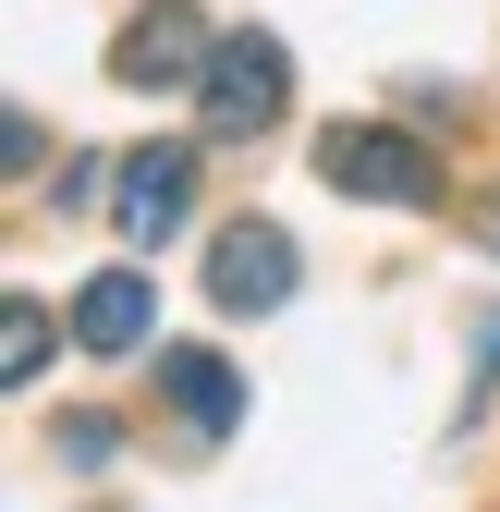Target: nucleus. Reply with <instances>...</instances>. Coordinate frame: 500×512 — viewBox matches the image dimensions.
Listing matches in <instances>:
<instances>
[{"mask_svg":"<svg viewBox=\"0 0 500 512\" xmlns=\"http://www.w3.org/2000/svg\"><path fill=\"white\" fill-rule=\"evenodd\" d=\"M318 183L330 196H354V208H440L452 183H440V147L415 135V122H330L318 135Z\"/></svg>","mask_w":500,"mask_h":512,"instance_id":"f257e3e1","label":"nucleus"},{"mask_svg":"<svg viewBox=\"0 0 500 512\" xmlns=\"http://www.w3.org/2000/svg\"><path fill=\"white\" fill-rule=\"evenodd\" d=\"M281 110H293V49H281V37H257V25L220 37L208 86H196V135H208V147H257Z\"/></svg>","mask_w":500,"mask_h":512,"instance_id":"f03ea898","label":"nucleus"},{"mask_svg":"<svg viewBox=\"0 0 500 512\" xmlns=\"http://www.w3.org/2000/svg\"><path fill=\"white\" fill-rule=\"evenodd\" d=\"M208 61H220V25L196 13V0H135V13H122V37H110V86H135V98L183 86V98H196Z\"/></svg>","mask_w":500,"mask_h":512,"instance_id":"7ed1b4c3","label":"nucleus"},{"mask_svg":"<svg viewBox=\"0 0 500 512\" xmlns=\"http://www.w3.org/2000/svg\"><path fill=\"white\" fill-rule=\"evenodd\" d=\"M183 220H196V147H122L110 159V232L122 244H171Z\"/></svg>","mask_w":500,"mask_h":512,"instance_id":"20e7f679","label":"nucleus"},{"mask_svg":"<svg viewBox=\"0 0 500 512\" xmlns=\"http://www.w3.org/2000/svg\"><path fill=\"white\" fill-rule=\"evenodd\" d=\"M208 305L220 317H281L293 305V232L281 220H220L208 232Z\"/></svg>","mask_w":500,"mask_h":512,"instance_id":"39448f33","label":"nucleus"},{"mask_svg":"<svg viewBox=\"0 0 500 512\" xmlns=\"http://www.w3.org/2000/svg\"><path fill=\"white\" fill-rule=\"evenodd\" d=\"M159 403H171V427L196 439V452H220L244 427V366L208 354V342H159Z\"/></svg>","mask_w":500,"mask_h":512,"instance_id":"423d86ee","label":"nucleus"},{"mask_svg":"<svg viewBox=\"0 0 500 512\" xmlns=\"http://www.w3.org/2000/svg\"><path fill=\"white\" fill-rule=\"evenodd\" d=\"M74 342H86V354H147V342H159V281H147V269H98V281L74 293Z\"/></svg>","mask_w":500,"mask_h":512,"instance_id":"0eeeda50","label":"nucleus"},{"mask_svg":"<svg viewBox=\"0 0 500 512\" xmlns=\"http://www.w3.org/2000/svg\"><path fill=\"white\" fill-rule=\"evenodd\" d=\"M37 366H49V305H25V293H13V305H0V378L25 391Z\"/></svg>","mask_w":500,"mask_h":512,"instance_id":"6e6552de","label":"nucleus"},{"mask_svg":"<svg viewBox=\"0 0 500 512\" xmlns=\"http://www.w3.org/2000/svg\"><path fill=\"white\" fill-rule=\"evenodd\" d=\"M49 452H61V464H74V476H98V464L122 452V427H110L98 403H74V415H61V427H49Z\"/></svg>","mask_w":500,"mask_h":512,"instance_id":"1a4fd4ad","label":"nucleus"},{"mask_svg":"<svg viewBox=\"0 0 500 512\" xmlns=\"http://www.w3.org/2000/svg\"><path fill=\"white\" fill-rule=\"evenodd\" d=\"M476 244H488V256H500V196H488V208H476Z\"/></svg>","mask_w":500,"mask_h":512,"instance_id":"9d476101","label":"nucleus"},{"mask_svg":"<svg viewBox=\"0 0 500 512\" xmlns=\"http://www.w3.org/2000/svg\"><path fill=\"white\" fill-rule=\"evenodd\" d=\"M476 366H500V317H488V330H476Z\"/></svg>","mask_w":500,"mask_h":512,"instance_id":"9b49d317","label":"nucleus"}]
</instances>
